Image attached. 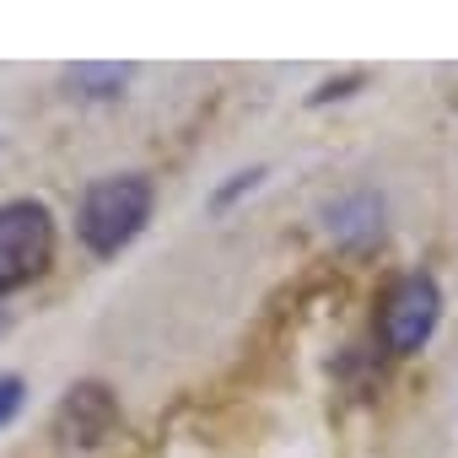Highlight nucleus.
<instances>
[{
    "mask_svg": "<svg viewBox=\"0 0 458 458\" xmlns=\"http://www.w3.org/2000/svg\"><path fill=\"white\" fill-rule=\"evenodd\" d=\"M151 178L140 173H114V178H98L87 183L81 205H76V238L98 254V259H114L119 249H130L146 221H151Z\"/></svg>",
    "mask_w": 458,
    "mask_h": 458,
    "instance_id": "obj_1",
    "label": "nucleus"
},
{
    "mask_svg": "<svg viewBox=\"0 0 458 458\" xmlns=\"http://www.w3.org/2000/svg\"><path fill=\"white\" fill-rule=\"evenodd\" d=\"M22 410V377L17 372H0V426H12Z\"/></svg>",
    "mask_w": 458,
    "mask_h": 458,
    "instance_id": "obj_5",
    "label": "nucleus"
},
{
    "mask_svg": "<svg viewBox=\"0 0 458 458\" xmlns=\"http://www.w3.org/2000/svg\"><path fill=\"white\" fill-rule=\"evenodd\" d=\"M60 426L71 431V442H103V431L114 426V404H108V394H103L98 383L71 388V399H65V410H60Z\"/></svg>",
    "mask_w": 458,
    "mask_h": 458,
    "instance_id": "obj_4",
    "label": "nucleus"
},
{
    "mask_svg": "<svg viewBox=\"0 0 458 458\" xmlns=\"http://www.w3.org/2000/svg\"><path fill=\"white\" fill-rule=\"evenodd\" d=\"M442 324V292L431 276H399L377 308V335L394 356H410L420 351Z\"/></svg>",
    "mask_w": 458,
    "mask_h": 458,
    "instance_id": "obj_3",
    "label": "nucleus"
},
{
    "mask_svg": "<svg viewBox=\"0 0 458 458\" xmlns=\"http://www.w3.org/2000/svg\"><path fill=\"white\" fill-rule=\"evenodd\" d=\"M55 259V216L44 199L0 205V297L33 286Z\"/></svg>",
    "mask_w": 458,
    "mask_h": 458,
    "instance_id": "obj_2",
    "label": "nucleus"
}]
</instances>
